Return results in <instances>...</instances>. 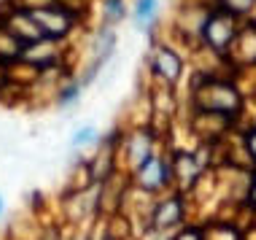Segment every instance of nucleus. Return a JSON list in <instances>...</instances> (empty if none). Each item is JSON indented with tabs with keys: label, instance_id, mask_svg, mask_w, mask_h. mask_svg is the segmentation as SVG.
Segmentation results:
<instances>
[{
	"label": "nucleus",
	"instance_id": "7ed1b4c3",
	"mask_svg": "<svg viewBox=\"0 0 256 240\" xmlns=\"http://www.w3.org/2000/svg\"><path fill=\"white\" fill-rule=\"evenodd\" d=\"M138 176H140V184L146 189H159L164 181H168V173H164V164L156 160V156H148L146 162L138 168Z\"/></svg>",
	"mask_w": 256,
	"mask_h": 240
},
{
	"label": "nucleus",
	"instance_id": "9b49d317",
	"mask_svg": "<svg viewBox=\"0 0 256 240\" xmlns=\"http://www.w3.org/2000/svg\"><path fill=\"white\" fill-rule=\"evenodd\" d=\"M251 202L256 205V181H254V186H251Z\"/></svg>",
	"mask_w": 256,
	"mask_h": 240
},
{
	"label": "nucleus",
	"instance_id": "423d86ee",
	"mask_svg": "<svg viewBox=\"0 0 256 240\" xmlns=\"http://www.w3.org/2000/svg\"><path fill=\"white\" fill-rule=\"evenodd\" d=\"M135 16L140 19V22H151V19H156V0H138Z\"/></svg>",
	"mask_w": 256,
	"mask_h": 240
},
{
	"label": "nucleus",
	"instance_id": "f8f14e48",
	"mask_svg": "<svg viewBox=\"0 0 256 240\" xmlns=\"http://www.w3.org/2000/svg\"><path fill=\"white\" fill-rule=\"evenodd\" d=\"M3 210H6V205H3V200H0V216H3Z\"/></svg>",
	"mask_w": 256,
	"mask_h": 240
},
{
	"label": "nucleus",
	"instance_id": "6e6552de",
	"mask_svg": "<svg viewBox=\"0 0 256 240\" xmlns=\"http://www.w3.org/2000/svg\"><path fill=\"white\" fill-rule=\"evenodd\" d=\"M124 16V3L122 0H106V19L108 22H119Z\"/></svg>",
	"mask_w": 256,
	"mask_h": 240
},
{
	"label": "nucleus",
	"instance_id": "1a4fd4ad",
	"mask_svg": "<svg viewBox=\"0 0 256 240\" xmlns=\"http://www.w3.org/2000/svg\"><path fill=\"white\" fill-rule=\"evenodd\" d=\"M254 6V0H224V8L226 11H234V14H243Z\"/></svg>",
	"mask_w": 256,
	"mask_h": 240
},
{
	"label": "nucleus",
	"instance_id": "f03ea898",
	"mask_svg": "<svg viewBox=\"0 0 256 240\" xmlns=\"http://www.w3.org/2000/svg\"><path fill=\"white\" fill-rule=\"evenodd\" d=\"M32 19L40 22V30H46L49 36L60 38L68 32V27H70V19H68L65 11L60 8H49V11H32Z\"/></svg>",
	"mask_w": 256,
	"mask_h": 240
},
{
	"label": "nucleus",
	"instance_id": "39448f33",
	"mask_svg": "<svg viewBox=\"0 0 256 240\" xmlns=\"http://www.w3.org/2000/svg\"><path fill=\"white\" fill-rule=\"evenodd\" d=\"M178 216H181V202H178V200H168L162 208L156 210L154 222L159 224V227H170V224L178 222Z\"/></svg>",
	"mask_w": 256,
	"mask_h": 240
},
{
	"label": "nucleus",
	"instance_id": "0eeeda50",
	"mask_svg": "<svg viewBox=\"0 0 256 240\" xmlns=\"http://www.w3.org/2000/svg\"><path fill=\"white\" fill-rule=\"evenodd\" d=\"M94 138H98V130H94V127H84V130H78V132L73 135L70 146H73V148L89 146V143H94Z\"/></svg>",
	"mask_w": 256,
	"mask_h": 240
},
{
	"label": "nucleus",
	"instance_id": "f257e3e1",
	"mask_svg": "<svg viewBox=\"0 0 256 240\" xmlns=\"http://www.w3.org/2000/svg\"><path fill=\"white\" fill-rule=\"evenodd\" d=\"M205 38H208V44L216 46V49H226V44L234 38V22H232V16H226V14L213 16L210 22L205 24Z\"/></svg>",
	"mask_w": 256,
	"mask_h": 240
},
{
	"label": "nucleus",
	"instance_id": "20e7f679",
	"mask_svg": "<svg viewBox=\"0 0 256 240\" xmlns=\"http://www.w3.org/2000/svg\"><path fill=\"white\" fill-rule=\"evenodd\" d=\"M181 60H178V54H172L170 49H159L156 57H154V70L159 76H164L168 81H178L181 76Z\"/></svg>",
	"mask_w": 256,
	"mask_h": 240
},
{
	"label": "nucleus",
	"instance_id": "9d476101",
	"mask_svg": "<svg viewBox=\"0 0 256 240\" xmlns=\"http://www.w3.org/2000/svg\"><path fill=\"white\" fill-rule=\"evenodd\" d=\"M248 152H251V156L256 160V130H254L251 135H248Z\"/></svg>",
	"mask_w": 256,
	"mask_h": 240
}]
</instances>
